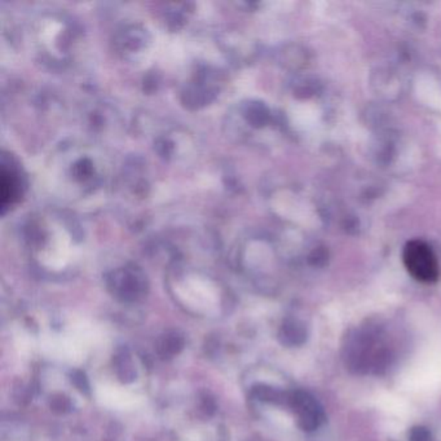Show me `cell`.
<instances>
[{
    "mask_svg": "<svg viewBox=\"0 0 441 441\" xmlns=\"http://www.w3.org/2000/svg\"><path fill=\"white\" fill-rule=\"evenodd\" d=\"M287 404L293 408L298 417V425L303 431L307 432L315 431L323 423L324 419L323 408L317 403L316 398L311 396L307 392L296 391L294 393L289 395Z\"/></svg>",
    "mask_w": 441,
    "mask_h": 441,
    "instance_id": "2",
    "label": "cell"
},
{
    "mask_svg": "<svg viewBox=\"0 0 441 441\" xmlns=\"http://www.w3.org/2000/svg\"><path fill=\"white\" fill-rule=\"evenodd\" d=\"M279 338L285 346H301L307 339V330L304 325L298 321H286L281 326Z\"/></svg>",
    "mask_w": 441,
    "mask_h": 441,
    "instance_id": "4",
    "label": "cell"
},
{
    "mask_svg": "<svg viewBox=\"0 0 441 441\" xmlns=\"http://www.w3.org/2000/svg\"><path fill=\"white\" fill-rule=\"evenodd\" d=\"M51 409L56 413H65L70 409V401L67 397L59 395L51 400Z\"/></svg>",
    "mask_w": 441,
    "mask_h": 441,
    "instance_id": "8",
    "label": "cell"
},
{
    "mask_svg": "<svg viewBox=\"0 0 441 441\" xmlns=\"http://www.w3.org/2000/svg\"><path fill=\"white\" fill-rule=\"evenodd\" d=\"M252 395L257 397L260 401L265 403H273V404H281V403H289V396L284 393L282 391L276 390L269 386H255L252 390Z\"/></svg>",
    "mask_w": 441,
    "mask_h": 441,
    "instance_id": "6",
    "label": "cell"
},
{
    "mask_svg": "<svg viewBox=\"0 0 441 441\" xmlns=\"http://www.w3.org/2000/svg\"><path fill=\"white\" fill-rule=\"evenodd\" d=\"M116 367H117V373L119 375V378L123 381V382H130L135 378V370L133 368V364L130 360V356L125 351L117 353L116 356Z\"/></svg>",
    "mask_w": 441,
    "mask_h": 441,
    "instance_id": "7",
    "label": "cell"
},
{
    "mask_svg": "<svg viewBox=\"0 0 441 441\" xmlns=\"http://www.w3.org/2000/svg\"><path fill=\"white\" fill-rule=\"evenodd\" d=\"M184 347V339L177 333H167L158 339L157 351L162 359H171Z\"/></svg>",
    "mask_w": 441,
    "mask_h": 441,
    "instance_id": "5",
    "label": "cell"
},
{
    "mask_svg": "<svg viewBox=\"0 0 441 441\" xmlns=\"http://www.w3.org/2000/svg\"><path fill=\"white\" fill-rule=\"evenodd\" d=\"M328 260V252L321 247L313 251L312 257H311V263L313 265H324Z\"/></svg>",
    "mask_w": 441,
    "mask_h": 441,
    "instance_id": "11",
    "label": "cell"
},
{
    "mask_svg": "<svg viewBox=\"0 0 441 441\" xmlns=\"http://www.w3.org/2000/svg\"><path fill=\"white\" fill-rule=\"evenodd\" d=\"M409 441H431V435L425 427H415L411 431Z\"/></svg>",
    "mask_w": 441,
    "mask_h": 441,
    "instance_id": "10",
    "label": "cell"
},
{
    "mask_svg": "<svg viewBox=\"0 0 441 441\" xmlns=\"http://www.w3.org/2000/svg\"><path fill=\"white\" fill-rule=\"evenodd\" d=\"M406 271L413 279L425 284H432L439 279V263L432 249L425 241L412 240L403 251Z\"/></svg>",
    "mask_w": 441,
    "mask_h": 441,
    "instance_id": "1",
    "label": "cell"
},
{
    "mask_svg": "<svg viewBox=\"0 0 441 441\" xmlns=\"http://www.w3.org/2000/svg\"><path fill=\"white\" fill-rule=\"evenodd\" d=\"M203 408H205L208 413L213 412V409H215V404H213V401L211 398H210V397H206V398L203 400Z\"/></svg>",
    "mask_w": 441,
    "mask_h": 441,
    "instance_id": "12",
    "label": "cell"
},
{
    "mask_svg": "<svg viewBox=\"0 0 441 441\" xmlns=\"http://www.w3.org/2000/svg\"><path fill=\"white\" fill-rule=\"evenodd\" d=\"M111 286L114 290V294L117 295L119 299L125 302H133L144 293L145 282L139 274L131 271H125L119 274H114Z\"/></svg>",
    "mask_w": 441,
    "mask_h": 441,
    "instance_id": "3",
    "label": "cell"
},
{
    "mask_svg": "<svg viewBox=\"0 0 441 441\" xmlns=\"http://www.w3.org/2000/svg\"><path fill=\"white\" fill-rule=\"evenodd\" d=\"M72 382L82 392H89V381H87L86 375L83 374L82 372H74L73 374H72Z\"/></svg>",
    "mask_w": 441,
    "mask_h": 441,
    "instance_id": "9",
    "label": "cell"
}]
</instances>
